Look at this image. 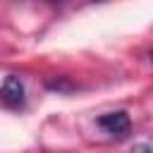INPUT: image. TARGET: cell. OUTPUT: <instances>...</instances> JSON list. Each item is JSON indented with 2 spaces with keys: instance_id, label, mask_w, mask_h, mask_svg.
<instances>
[{
  "instance_id": "cell-2",
  "label": "cell",
  "mask_w": 153,
  "mask_h": 153,
  "mask_svg": "<svg viewBox=\"0 0 153 153\" xmlns=\"http://www.w3.org/2000/svg\"><path fill=\"white\" fill-rule=\"evenodd\" d=\"M0 98H2V103L12 105V108L24 100V84H22V79H19L17 74L5 76V81H2V86H0Z\"/></svg>"
},
{
  "instance_id": "cell-4",
  "label": "cell",
  "mask_w": 153,
  "mask_h": 153,
  "mask_svg": "<svg viewBox=\"0 0 153 153\" xmlns=\"http://www.w3.org/2000/svg\"><path fill=\"white\" fill-rule=\"evenodd\" d=\"M131 151H153V139H148V141H139V143H134V146H131Z\"/></svg>"
},
{
  "instance_id": "cell-1",
  "label": "cell",
  "mask_w": 153,
  "mask_h": 153,
  "mask_svg": "<svg viewBox=\"0 0 153 153\" xmlns=\"http://www.w3.org/2000/svg\"><path fill=\"white\" fill-rule=\"evenodd\" d=\"M98 127L105 129L108 134H115V136H124L131 127L129 122V115L124 110H115V112H105L98 117Z\"/></svg>"
},
{
  "instance_id": "cell-6",
  "label": "cell",
  "mask_w": 153,
  "mask_h": 153,
  "mask_svg": "<svg viewBox=\"0 0 153 153\" xmlns=\"http://www.w3.org/2000/svg\"><path fill=\"white\" fill-rule=\"evenodd\" d=\"M55 2H57V0H55Z\"/></svg>"
},
{
  "instance_id": "cell-3",
  "label": "cell",
  "mask_w": 153,
  "mask_h": 153,
  "mask_svg": "<svg viewBox=\"0 0 153 153\" xmlns=\"http://www.w3.org/2000/svg\"><path fill=\"white\" fill-rule=\"evenodd\" d=\"M48 88H55V91H69L72 84H69L67 79H53V81H48Z\"/></svg>"
},
{
  "instance_id": "cell-5",
  "label": "cell",
  "mask_w": 153,
  "mask_h": 153,
  "mask_svg": "<svg viewBox=\"0 0 153 153\" xmlns=\"http://www.w3.org/2000/svg\"><path fill=\"white\" fill-rule=\"evenodd\" d=\"M151 60H153V53H151Z\"/></svg>"
}]
</instances>
